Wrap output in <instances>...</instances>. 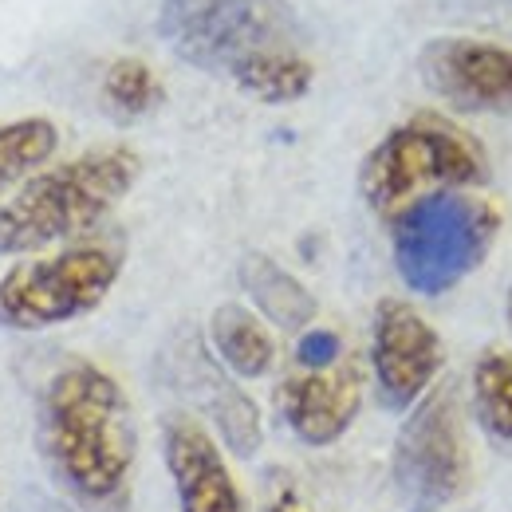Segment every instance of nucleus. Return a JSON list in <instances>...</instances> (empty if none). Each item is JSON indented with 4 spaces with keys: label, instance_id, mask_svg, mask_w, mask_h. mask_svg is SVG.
Here are the masks:
<instances>
[{
    "label": "nucleus",
    "instance_id": "nucleus-1",
    "mask_svg": "<svg viewBox=\"0 0 512 512\" xmlns=\"http://www.w3.org/2000/svg\"><path fill=\"white\" fill-rule=\"evenodd\" d=\"M36 446L71 497L87 505L123 497L138 457L127 390L87 359L60 367L36 402Z\"/></svg>",
    "mask_w": 512,
    "mask_h": 512
},
{
    "label": "nucleus",
    "instance_id": "nucleus-2",
    "mask_svg": "<svg viewBox=\"0 0 512 512\" xmlns=\"http://www.w3.org/2000/svg\"><path fill=\"white\" fill-rule=\"evenodd\" d=\"M142 158L130 146H95L28 178L0 201V256H40L87 241L134 190Z\"/></svg>",
    "mask_w": 512,
    "mask_h": 512
},
{
    "label": "nucleus",
    "instance_id": "nucleus-3",
    "mask_svg": "<svg viewBox=\"0 0 512 512\" xmlns=\"http://www.w3.org/2000/svg\"><path fill=\"white\" fill-rule=\"evenodd\" d=\"M158 36L182 64L225 79L308 44L304 20L288 0H162Z\"/></svg>",
    "mask_w": 512,
    "mask_h": 512
},
{
    "label": "nucleus",
    "instance_id": "nucleus-4",
    "mask_svg": "<svg viewBox=\"0 0 512 512\" xmlns=\"http://www.w3.org/2000/svg\"><path fill=\"white\" fill-rule=\"evenodd\" d=\"M489 178L485 150L442 115H414L371 146L359 166V193L379 217H398L418 197L469 190Z\"/></svg>",
    "mask_w": 512,
    "mask_h": 512
},
{
    "label": "nucleus",
    "instance_id": "nucleus-5",
    "mask_svg": "<svg viewBox=\"0 0 512 512\" xmlns=\"http://www.w3.org/2000/svg\"><path fill=\"white\" fill-rule=\"evenodd\" d=\"M501 213L461 190L418 197L390 217V253L402 284L418 296H442L457 288L493 249Z\"/></svg>",
    "mask_w": 512,
    "mask_h": 512
},
{
    "label": "nucleus",
    "instance_id": "nucleus-6",
    "mask_svg": "<svg viewBox=\"0 0 512 512\" xmlns=\"http://www.w3.org/2000/svg\"><path fill=\"white\" fill-rule=\"evenodd\" d=\"M119 237H87L56 253L24 256L0 276V327L48 331L91 316L123 276Z\"/></svg>",
    "mask_w": 512,
    "mask_h": 512
},
{
    "label": "nucleus",
    "instance_id": "nucleus-7",
    "mask_svg": "<svg viewBox=\"0 0 512 512\" xmlns=\"http://www.w3.org/2000/svg\"><path fill=\"white\" fill-rule=\"evenodd\" d=\"M390 477L410 512H434L457 501L469 477V449L461 438V414L453 386H438L410 406L398 430Z\"/></svg>",
    "mask_w": 512,
    "mask_h": 512
},
{
    "label": "nucleus",
    "instance_id": "nucleus-8",
    "mask_svg": "<svg viewBox=\"0 0 512 512\" xmlns=\"http://www.w3.org/2000/svg\"><path fill=\"white\" fill-rule=\"evenodd\" d=\"M422 83L461 115H512V48L477 36H434L418 52Z\"/></svg>",
    "mask_w": 512,
    "mask_h": 512
},
{
    "label": "nucleus",
    "instance_id": "nucleus-9",
    "mask_svg": "<svg viewBox=\"0 0 512 512\" xmlns=\"http://www.w3.org/2000/svg\"><path fill=\"white\" fill-rule=\"evenodd\" d=\"M442 335L402 300H379L371 320V371L386 410H410L442 371Z\"/></svg>",
    "mask_w": 512,
    "mask_h": 512
},
{
    "label": "nucleus",
    "instance_id": "nucleus-10",
    "mask_svg": "<svg viewBox=\"0 0 512 512\" xmlns=\"http://www.w3.org/2000/svg\"><path fill=\"white\" fill-rule=\"evenodd\" d=\"M276 406L284 426L304 446H331L363 410V371L355 363H335L327 371L288 375L276 390Z\"/></svg>",
    "mask_w": 512,
    "mask_h": 512
},
{
    "label": "nucleus",
    "instance_id": "nucleus-11",
    "mask_svg": "<svg viewBox=\"0 0 512 512\" xmlns=\"http://www.w3.org/2000/svg\"><path fill=\"white\" fill-rule=\"evenodd\" d=\"M162 461L178 493L182 512H249L229 461L213 434L186 414L166 418L162 426Z\"/></svg>",
    "mask_w": 512,
    "mask_h": 512
},
{
    "label": "nucleus",
    "instance_id": "nucleus-12",
    "mask_svg": "<svg viewBox=\"0 0 512 512\" xmlns=\"http://www.w3.org/2000/svg\"><path fill=\"white\" fill-rule=\"evenodd\" d=\"M174 375H178L182 394H190L193 402L201 406V414L213 422V430L225 442V449L233 457H241V461L256 457V449L264 442L260 410L201 343H186L174 355Z\"/></svg>",
    "mask_w": 512,
    "mask_h": 512
},
{
    "label": "nucleus",
    "instance_id": "nucleus-13",
    "mask_svg": "<svg viewBox=\"0 0 512 512\" xmlns=\"http://www.w3.org/2000/svg\"><path fill=\"white\" fill-rule=\"evenodd\" d=\"M237 280H241L245 296L253 300L256 312L280 331H300L304 335L316 320V312H320L316 296L272 256L245 253L237 264Z\"/></svg>",
    "mask_w": 512,
    "mask_h": 512
},
{
    "label": "nucleus",
    "instance_id": "nucleus-14",
    "mask_svg": "<svg viewBox=\"0 0 512 512\" xmlns=\"http://www.w3.org/2000/svg\"><path fill=\"white\" fill-rule=\"evenodd\" d=\"M209 347L233 379H264L276 363V343L264 320L241 304H221L209 316Z\"/></svg>",
    "mask_w": 512,
    "mask_h": 512
},
{
    "label": "nucleus",
    "instance_id": "nucleus-15",
    "mask_svg": "<svg viewBox=\"0 0 512 512\" xmlns=\"http://www.w3.org/2000/svg\"><path fill=\"white\" fill-rule=\"evenodd\" d=\"M60 146V127L44 115L0 123V201L12 197L28 178L44 170V162Z\"/></svg>",
    "mask_w": 512,
    "mask_h": 512
},
{
    "label": "nucleus",
    "instance_id": "nucleus-16",
    "mask_svg": "<svg viewBox=\"0 0 512 512\" xmlns=\"http://www.w3.org/2000/svg\"><path fill=\"white\" fill-rule=\"evenodd\" d=\"M473 410L477 422L501 438L512 442V351L489 347L477 367H473Z\"/></svg>",
    "mask_w": 512,
    "mask_h": 512
},
{
    "label": "nucleus",
    "instance_id": "nucleus-17",
    "mask_svg": "<svg viewBox=\"0 0 512 512\" xmlns=\"http://www.w3.org/2000/svg\"><path fill=\"white\" fill-rule=\"evenodd\" d=\"M166 99V87L162 79L150 71V64L123 56L107 67L103 75V107L119 119V123H134V119H146L162 107Z\"/></svg>",
    "mask_w": 512,
    "mask_h": 512
},
{
    "label": "nucleus",
    "instance_id": "nucleus-18",
    "mask_svg": "<svg viewBox=\"0 0 512 512\" xmlns=\"http://www.w3.org/2000/svg\"><path fill=\"white\" fill-rule=\"evenodd\" d=\"M312 79H316V67L308 60V52H284V56L256 60L233 83L260 103H296L312 91Z\"/></svg>",
    "mask_w": 512,
    "mask_h": 512
},
{
    "label": "nucleus",
    "instance_id": "nucleus-19",
    "mask_svg": "<svg viewBox=\"0 0 512 512\" xmlns=\"http://www.w3.org/2000/svg\"><path fill=\"white\" fill-rule=\"evenodd\" d=\"M339 359H343V343H339V335L327 331V327H308V331L300 335V343H296V363H300L304 371H327V367H335Z\"/></svg>",
    "mask_w": 512,
    "mask_h": 512
},
{
    "label": "nucleus",
    "instance_id": "nucleus-20",
    "mask_svg": "<svg viewBox=\"0 0 512 512\" xmlns=\"http://www.w3.org/2000/svg\"><path fill=\"white\" fill-rule=\"evenodd\" d=\"M8 512H71V509H67L64 501L40 493V489H20V493L12 497V509Z\"/></svg>",
    "mask_w": 512,
    "mask_h": 512
},
{
    "label": "nucleus",
    "instance_id": "nucleus-21",
    "mask_svg": "<svg viewBox=\"0 0 512 512\" xmlns=\"http://www.w3.org/2000/svg\"><path fill=\"white\" fill-rule=\"evenodd\" d=\"M268 512H312L304 505V497L296 489H280L272 501H268Z\"/></svg>",
    "mask_w": 512,
    "mask_h": 512
},
{
    "label": "nucleus",
    "instance_id": "nucleus-22",
    "mask_svg": "<svg viewBox=\"0 0 512 512\" xmlns=\"http://www.w3.org/2000/svg\"><path fill=\"white\" fill-rule=\"evenodd\" d=\"M509 323H512V288H509Z\"/></svg>",
    "mask_w": 512,
    "mask_h": 512
}]
</instances>
